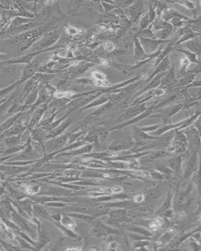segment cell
Here are the masks:
<instances>
[{
    "label": "cell",
    "mask_w": 201,
    "mask_h": 251,
    "mask_svg": "<svg viewBox=\"0 0 201 251\" xmlns=\"http://www.w3.org/2000/svg\"><path fill=\"white\" fill-rule=\"evenodd\" d=\"M175 232V230L173 229H170V230H169V232L170 233H173Z\"/></svg>",
    "instance_id": "18"
},
{
    "label": "cell",
    "mask_w": 201,
    "mask_h": 251,
    "mask_svg": "<svg viewBox=\"0 0 201 251\" xmlns=\"http://www.w3.org/2000/svg\"><path fill=\"white\" fill-rule=\"evenodd\" d=\"M54 96L55 97L57 98H63L66 96V92H62V91H56L54 93Z\"/></svg>",
    "instance_id": "8"
},
{
    "label": "cell",
    "mask_w": 201,
    "mask_h": 251,
    "mask_svg": "<svg viewBox=\"0 0 201 251\" xmlns=\"http://www.w3.org/2000/svg\"><path fill=\"white\" fill-rule=\"evenodd\" d=\"M68 32L71 35H74V34L77 33L78 32V30H76V29L70 26V27H69L68 29Z\"/></svg>",
    "instance_id": "9"
},
{
    "label": "cell",
    "mask_w": 201,
    "mask_h": 251,
    "mask_svg": "<svg viewBox=\"0 0 201 251\" xmlns=\"http://www.w3.org/2000/svg\"><path fill=\"white\" fill-rule=\"evenodd\" d=\"M81 250V249H80V248H77V247H76V248L71 247V248L67 249V250Z\"/></svg>",
    "instance_id": "13"
},
{
    "label": "cell",
    "mask_w": 201,
    "mask_h": 251,
    "mask_svg": "<svg viewBox=\"0 0 201 251\" xmlns=\"http://www.w3.org/2000/svg\"><path fill=\"white\" fill-rule=\"evenodd\" d=\"M111 156H112V157H116V156H117V154H112V155H111Z\"/></svg>",
    "instance_id": "19"
},
{
    "label": "cell",
    "mask_w": 201,
    "mask_h": 251,
    "mask_svg": "<svg viewBox=\"0 0 201 251\" xmlns=\"http://www.w3.org/2000/svg\"><path fill=\"white\" fill-rule=\"evenodd\" d=\"M0 230H2V231H3V232H4L5 233H6V234H7V236H8V238H10V239L13 238V234H12V232H10V231L9 230V229H8L4 225V224H3L2 222H0Z\"/></svg>",
    "instance_id": "1"
},
{
    "label": "cell",
    "mask_w": 201,
    "mask_h": 251,
    "mask_svg": "<svg viewBox=\"0 0 201 251\" xmlns=\"http://www.w3.org/2000/svg\"><path fill=\"white\" fill-rule=\"evenodd\" d=\"M103 47L108 51H112L114 49V46H113V45L110 42H105L103 44Z\"/></svg>",
    "instance_id": "4"
},
{
    "label": "cell",
    "mask_w": 201,
    "mask_h": 251,
    "mask_svg": "<svg viewBox=\"0 0 201 251\" xmlns=\"http://www.w3.org/2000/svg\"><path fill=\"white\" fill-rule=\"evenodd\" d=\"M147 77V76L146 74H143L141 75V78L142 79H146Z\"/></svg>",
    "instance_id": "17"
},
{
    "label": "cell",
    "mask_w": 201,
    "mask_h": 251,
    "mask_svg": "<svg viewBox=\"0 0 201 251\" xmlns=\"http://www.w3.org/2000/svg\"><path fill=\"white\" fill-rule=\"evenodd\" d=\"M189 64V62L186 58H183L181 60V64L183 66H186Z\"/></svg>",
    "instance_id": "10"
},
{
    "label": "cell",
    "mask_w": 201,
    "mask_h": 251,
    "mask_svg": "<svg viewBox=\"0 0 201 251\" xmlns=\"http://www.w3.org/2000/svg\"><path fill=\"white\" fill-rule=\"evenodd\" d=\"M100 62H101V64H102L103 65H107L108 64V62L106 59H101Z\"/></svg>",
    "instance_id": "12"
},
{
    "label": "cell",
    "mask_w": 201,
    "mask_h": 251,
    "mask_svg": "<svg viewBox=\"0 0 201 251\" xmlns=\"http://www.w3.org/2000/svg\"><path fill=\"white\" fill-rule=\"evenodd\" d=\"M95 84L98 86H107L109 85L108 82L105 80H97Z\"/></svg>",
    "instance_id": "5"
},
{
    "label": "cell",
    "mask_w": 201,
    "mask_h": 251,
    "mask_svg": "<svg viewBox=\"0 0 201 251\" xmlns=\"http://www.w3.org/2000/svg\"><path fill=\"white\" fill-rule=\"evenodd\" d=\"M136 174H137V175H139V176H146L145 173H143V171H138V172H136Z\"/></svg>",
    "instance_id": "14"
},
{
    "label": "cell",
    "mask_w": 201,
    "mask_h": 251,
    "mask_svg": "<svg viewBox=\"0 0 201 251\" xmlns=\"http://www.w3.org/2000/svg\"><path fill=\"white\" fill-rule=\"evenodd\" d=\"M78 63H79V62H78V61H73V62H71V66H77L78 64Z\"/></svg>",
    "instance_id": "15"
},
{
    "label": "cell",
    "mask_w": 201,
    "mask_h": 251,
    "mask_svg": "<svg viewBox=\"0 0 201 251\" xmlns=\"http://www.w3.org/2000/svg\"><path fill=\"white\" fill-rule=\"evenodd\" d=\"M27 193L29 194H33V190L31 187H28L27 188Z\"/></svg>",
    "instance_id": "11"
},
{
    "label": "cell",
    "mask_w": 201,
    "mask_h": 251,
    "mask_svg": "<svg viewBox=\"0 0 201 251\" xmlns=\"http://www.w3.org/2000/svg\"><path fill=\"white\" fill-rule=\"evenodd\" d=\"M111 191L113 193H119L122 192V188L120 186H113L111 189Z\"/></svg>",
    "instance_id": "6"
},
{
    "label": "cell",
    "mask_w": 201,
    "mask_h": 251,
    "mask_svg": "<svg viewBox=\"0 0 201 251\" xmlns=\"http://www.w3.org/2000/svg\"><path fill=\"white\" fill-rule=\"evenodd\" d=\"M144 200V196L142 194H137L134 197V201L137 203H140Z\"/></svg>",
    "instance_id": "7"
},
{
    "label": "cell",
    "mask_w": 201,
    "mask_h": 251,
    "mask_svg": "<svg viewBox=\"0 0 201 251\" xmlns=\"http://www.w3.org/2000/svg\"><path fill=\"white\" fill-rule=\"evenodd\" d=\"M162 223V220L160 218L158 219H156L155 220H154L151 224H150V228L151 229H153V230H156L158 229V228L161 225Z\"/></svg>",
    "instance_id": "2"
},
{
    "label": "cell",
    "mask_w": 201,
    "mask_h": 251,
    "mask_svg": "<svg viewBox=\"0 0 201 251\" xmlns=\"http://www.w3.org/2000/svg\"><path fill=\"white\" fill-rule=\"evenodd\" d=\"M93 77L97 80H104L106 79V76L102 73H99V72H94L93 73Z\"/></svg>",
    "instance_id": "3"
},
{
    "label": "cell",
    "mask_w": 201,
    "mask_h": 251,
    "mask_svg": "<svg viewBox=\"0 0 201 251\" xmlns=\"http://www.w3.org/2000/svg\"><path fill=\"white\" fill-rule=\"evenodd\" d=\"M45 3L47 4V5H50L53 3V2H52V1H47V2H45Z\"/></svg>",
    "instance_id": "16"
}]
</instances>
